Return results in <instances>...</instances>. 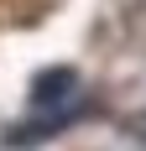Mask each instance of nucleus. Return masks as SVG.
Wrapping results in <instances>:
<instances>
[{
	"instance_id": "7ed1b4c3",
	"label": "nucleus",
	"mask_w": 146,
	"mask_h": 151,
	"mask_svg": "<svg viewBox=\"0 0 146 151\" xmlns=\"http://www.w3.org/2000/svg\"><path fill=\"white\" fill-rule=\"evenodd\" d=\"M125 130H131V141H141V146H146V115H131Z\"/></svg>"
},
{
	"instance_id": "f257e3e1",
	"label": "nucleus",
	"mask_w": 146,
	"mask_h": 151,
	"mask_svg": "<svg viewBox=\"0 0 146 151\" xmlns=\"http://www.w3.org/2000/svg\"><path fill=\"white\" fill-rule=\"evenodd\" d=\"M78 104V73L73 68H42L31 78V109L42 115H73Z\"/></svg>"
},
{
	"instance_id": "f03ea898",
	"label": "nucleus",
	"mask_w": 146,
	"mask_h": 151,
	"mask_svg": "<svg viewBox=\"0 0 146 151\" xmlns=\"http://www.w3.org/2000/svg\"><path fill=\"white\" fill-rule=\"evenodd\" d=\"M73 115H37V120H26V125H16L11 136H5V146H37V141H52L68 125Z\"/></svg>"
}]
</instances>
